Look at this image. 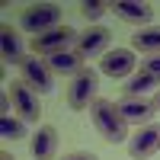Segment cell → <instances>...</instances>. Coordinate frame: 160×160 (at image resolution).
Instances as JSON below:
<instances>
[{
    "label": "cell",
    "instance_id": "obj_1",
    "mask_svg": "<svg viewBox=\"0 0 160 160\" xmlns=\"http://www.w3.org/2000/svg\"><path fill=\"white\" fill-rule=\"evenodd\" d=\"M90 115H93V125H96V131L109 141V144H122L128 138V122L122 118V112H118V106L96 96L90 106Z\"/></svg>",
    "mask_w": 160,
    "mask_h": 160
},
{
    "label": "cell",
    "instance_id": "obj_2",
    "mask_svg": "<svg viewBox=\"0 0 160 160\" xmlns=\"http://www.w3.org/2000/svg\"><path fill=\"white\" fill-rule=\"evenodd\" d=\"M19 26L26 32H32V38L45 35V32L61 26V7L58 3H32V7H26L19 13Z\"/></svg>",
    "mask_w": 160,
    "mask_h": 160
},
{
    "label": "cell",
    "instance_id": "obj_3",
    "mask_svg": "<svg viewBox=\"0 0 160 160\" xmlns=\"http://www.w3.org/2000/svg\"><path fill=\"white\" fill-rule=\"evenodd\" d=\"M96 90H99V74L93 68H83L77 71L71 77V87H68V106L77 112H83L93 106V99H96Z\"/></svg>",
    "mask_w": 160,
    "mask_h": 160
},
{
    "label": "cell",
    "instance_id": "obj_4",
    "mask_svg": "<svg viewBox=\"0 0 160 160\" xmlns=\"http://www.w3.org/2000/svg\"><path fill=\"white\" fill-rule=\"evenodd\" d=\"M10 99H13V109H16V118H22L26 125H35L38 118H42V102H38V93H32L29 87L16 80V83L10 87Z\"/></svg>",
    "mask_w": 160,
    "mask_h": 160
},
{
    "label": "cell",
    "instance_id": "obj_5",
    "mask_svg": "<svg viewBox=\"0 0 160 160\" xmlns=\"http://www.w3.org/2000/svg\"><path fill=\"white\" fill-rule=\"evenodd\" d=\"M77 42V32L71 29V26H58V29H51L45 35H35L32 38V55H58V51H68V45Z\"/></svg>",
    "mask_w": 160,
    "mask_h": 160
},
{
    "label": "cell",
    "instance_id": "obj_6",
    "mask_svg": "<svg viewBox=\"0 0 160 160\" xmlns=\"http://www.w3.org/2000/svg\"><path fill=\"white\" fill-rule=\"evenodd\" d=\"M109 42H112V32L102 29V26H93V29H83L77 35V55L80 58H102L109 51Z\"/></svg>",
    "mask_w": 160,
    "mask_h": 160
},
{
    "label": "cell",
    "instance_id": "obj_7",
    "mask_svg": "<svg viewBox=\"0 0 160 160\" xmlns=\"http://www.w3.org/2000/svg\"><path fill=\"white\" fill-rule=\"evenodd\" d=\"M99 71L112 80H122L135 71V51L131 48H109L106 55L99 58Z\"/></svg>",
    "mask_w": 160,
    "mask_h": 160
},
{
    "label": "cell",
    "instance_id": "obj_8",
    "mask_svg": "<svg viewBox=\"0 0 160 160\" xmlns=\"http://www.w3.org/2000/svg\"><path fill=\"white\" fill-rule=\"evenodd\" d=\"M19 71H22V83L29 87L32 93H38V96L51 93V71H48L45 61H38V58L29 55V58L19 64Z\"/></svg>",
    "mask_w": 160,
    "mask_h": 160
},
{
    "label": "cell",
    "instance_id": "obj_9",
    "mask_svg": "<svg viewBox=\"0 0 160 160\" xmlns=\"http://www.w3.org/2000/svg\"><path fill=\"white\" fill-rule=\"evenodd\" d=\"M115 106H118V112H122V118L128 125H151V118L157 112L154 102L144 99V96H122Z\"/></svg>",
    "mask_w": 160,
    "mask_h": 160
},
{
    "label": "cell",
    "instance_id": "obj_10",
    "mask_svg": "<svg viewBox=\"0 0 160 160\" xmlns=\"http://www.w3.org/2000/svg\"><path fill=\"white\" fill-rule=\"evenodd\" d=\"M109 10L122 22H131V26H148L154 19V7L144 0H115V3H109Z\"/></svg>",
    "mask_w": 160,
    "mask_h": 160
},
{
    "label": "cell",
    "instance_id": "obj_11",
    "mask_svg": "<svg viewBox=\"0 0 160 160\" xmlns=\"http://www.w3.org/2000/svg\"><path fill=\"white\" fill-rule=\"evenodd\" d=\"M154 151H160V125H144L128 141V157L131 160H148Z\"/></svg>",
    "mask_w": 160,
    "mask_h": 160
},
{
    "label": "cell",
    "instance_id": "obj_12",
    "mask_svg": "<svg viewBox=\"0 0 160 160\" xmlns=\"http://www.w3.org/2000/svg\"><path fill=\"white\" fill-rule=\"evenodd\" d=\"M55 154H58V128L42 125L38 135L32 138V157L35 160H55Z\"/></svg>",
    "mask_w": 160,
    "mask_h": 160
},
{
    "label": "cell",
    "instance_id": "obj_13",
    "mask_svg": "<svg viewBox=\"0 0 160 160\" xmlns=\"http://www.w3.org/2000/svg\"><path fill=\"white\" fill-rule=\"evenodd\" d=\"M0 51H3V61L7 64H22L26 58V51H22V42H19V32L13 29V26H3L0 29Z\"/></svg>",
    "mask_w": 160,
    "mask_h": 160
},
{
    "label": "cell",
    "instance_id": "obj_14",
    "mask_svg": "<svg viewBox=\"0 0 160 160\" xmlns=\"http://www.w3.org/2000/svg\"><path fill=\"white\" fill-rule=\"evenodd\" d=\"M131 51H141V55H160V26H144L141 32L131 35Z\"/></svg>",
    "mask_w": 160,
    "mask_h": 160
},
{
    "label": "cell",
    "instance_id": "obj_15",
    "mask_svg": "<svg viewBox=\"0 0 160 160\" xmlns=\"http://www.w3.org/2000/svg\"><path fill=\"white\" fill-rule=\"evenodd\" d=\"M48 71L51 74H77V71H83V58L77 55V51H58V55H51L48 61Z\"/></svg>",
    "mask_w": 160,
    "mask_h": 160
},
{
    "label": "cell",
    "instance_id": "obj_16",
    "mask_svg": "<svg viewBox=\"0 0 160 160\" xmlns=\"http://www.w3.org/2000/svg\"><path fill=\"white\" fill-rule=\"evenodd\" d=\"M154 83H160V80L151 77V74H144V71H138V74L125 83V96H141V93H144V90H151Z\"/></svg>",
    "mask_w": 160,
    "mask_h": 160
},
{
    "label": "cell",
    "instance_id": "obj_17",
    "mask_svg": "<svg viewBox=\"0 0 160 160\" xmlns=\"http://www.w3.org/2000/svg\"><path fill=\"white\" fill-rule=\"evenodd\" d=\"M0 135L19 141V138H26V122H22V118H13V115H3V118H0Z\"/></svg>",
    "mask_w": 160,
    "mask_h": 160
},
{
    "label": "cell",
    "instance_id": "obj_18",
    "mask_svg": "<svg viewBox=\"0 0 160 160\" xmlns=\"http://www.w3.org/2000/svg\"><path fill=\"white\" fill-rule=\"evenodd\" d=\"M80 13H83V19H102L106 13H109V3H102V0H87V3H80Z\"/></svg>",
    "mask_w": 160,
    "mask_h": 160
},
{
    "label": "cell",
    "instance_id": "obj_19",
    "mask_svg": "<svg viewBox=\"0 0 160 160\" xmlns=\"http://www.w3.org/2000/svg\"><path fill=\"white\" fill-rule=\"evenodd\" d=\"M141 71L160 80V55H154V58H144V64H141Z\"/></svg>",
    "mask_w": 160,
    "mask_h": 160
},
{
    "label": "cell",
    "instance_id": "obj_20",
    "mask_svg": "<svg viewBox=\"0 0 160 160\" xmlns=\"http://www.w3.org/2000/svg\"><path fill=\"white\" fill-rule=\"evenodd\" d=\"M61 160H96V154H90V151H74V154L61 157Z\"/></svg>",
    "mask_w": 160,
    "mask_h": 160
},
{
    "label": "cell",
    "instance_id": "obj_21",
    "mask_svg": "<svg viewBox=\"0 0 160 160\" xmlns=\"http://www.w3.org/2000/svg\"><path fill=\"white\" fill-rule=\"evenodd\" d=\"M0 160H16V157H13L10 151H0Z\"/></svg>",
    "mask_w": 160,
    "mask_h": 160
},
{
    "label": "cell",
    "instance_id": "obj_22",
    "mask_svg": "<svg viewBox=\"0 0 160 160\" xmlns=\"http://www.w3.org/2000/svg\"><path fill=\"white\" fill-rule=\"evenodd\" d=\"M151 102H154V109H160V93H157V96H154Z\"/></svg>",
    "mask_w": 160,
    "mask_h": 160
}]
</instances>
